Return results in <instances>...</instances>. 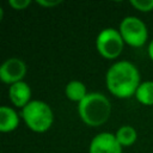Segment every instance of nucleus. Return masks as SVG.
<instances>
[{
	"label": "nucleus",
	"instance_id": "obj_7",
	"mask_svg": "<svg viewBox=\"0 0 153 153\" xmlns=\"http://www.w3.org/2000/svg\"><path fill=\"white\" fill-rule=\"evenodd\" d=\"M88 153H122V146L115 134L103 131L93 136L90 142Z\"/></svg>",
	"mask_w": 153,
	"mask_h": 153
},
{
	"label": "nucleus",
	"instance_id": "obj_16",
	"mask_svg": "<svg viewBox=\"0 0 153 153\" xmlns=\"http://www.w3.org/2000/svg\"><path fill=\"white\" fill-rule=\"evenodd\" d=\"M147 53H148V56H149V59L153 61V39L149 42V44H148V48H147Z\"/></svg>",
	"mask_w": 153,
	"mask_h": 153
},
{
	"label": "nucleus",
	"instance_id": "obj_10",
	"mask_svg": "<svg viewBox=\"0 0 153 153\" xmlns=\"http://www.w3.org/2000/svg\"><path fill=\"white\" fill-rule=\"evenodd\" d=\"M65 93H66L68 99H71L73 102L80 103L87 96L88 92H87L86 86H85V84L82 81H80V80H72V81H69L66 85Z\"/></svg>",
	"mask_w": 153,
	"mask_h": 153
},
{
	"label": "nucleus",
	"instance_id": "obj_8",
	"mask_svg": "<svg viewBox=\"0 0 153 153\" xmlns=\"http://www.w3.org/2000/svg\"><path fill=\"white\" fill-rule=\"evenodd\" d=\"M8 97L16 106L23 109L26 104H29L31 102V88H30L29 84L25 82L24 80L14 82V84L10 85Z\"/></svg>",
	"mask_w": 153,
	"mask_h": 153
},
{
	"label": "nucleus",
	"instance_id": "obj_15",
	"mask_svg": "<svg viewBox=\"0 0 153 153\" xmlns=\"http://www.w3.org/2000/svg\"><path fill=\"white\" fill-rule=\"evenodd\" d=\"M36 2H37L38 5H41V6L53 7V6H56V5L61 4V0H37Z\"/></svg>",
	"mask_w": 153,
	"mask_h": 153
},
{
	"label": "nucleus",
	"instance_id": "obj_12",
	"mask_svg": "<svg viewBox=\"0 0 153 153\" xmlns=\"http://www.w3.org/2000/svg\"><path fill=\"white\" fill-rule=\"evenodd\" d=\"M134 96L141 104L153 105V81L147 80L141 82Z\"/></svg>",
	"mask_w": 153,
	"mask_h": 153
},
{
	"label": "nucleus",
	"instance_id": "obj_2",
	"mask_svg": "<svg viewBox=\"0 0 153 153\" xmlns=\"http://www.w3.org/2000/svg\"><path fill=\"white\" fill-rule=\"evenodd\" d=\"M78 112L82 122L90 127H99L105 123L111 114V103L100 92H88L78 103Z\"/></svg>",
	"mask_w": 153,
	"mask_h": 153
},
{
	"label": "nucleus",
	"instance_id": "obj_14",
	"mask_svg": "<svg viewBox=\"0 0 153 153\" xmlns=\"http://www.w3.org/2000/svg\"><path fill=\"white\" fill-rule=\"evenodd\" d=\"M31 4L30 0H10L8 5L14 10H24Z\"/></svg>",
	"mask_w": 153,
	"mask_h": 153
},
{
	"label": "nucleus",
	"instance_id": "obj_13",
	"mask_svg": "<svg viewBox=\"0 0 153 153\" xmlns=\"http://www.w3.org/2000/svg\"><path fill=\"white\" fill-rule=\"evenodd\" d=\"M130 5L141 12H149L153 10V0H130Z\"/></svg>",
	"mask_w": 153,
	"mask_h": 153
},
{
	"label": "nucleus",
	"instance_id": "obj_11",
	"mask_svg": "<svg viewBox=\"0 0 153 153\" xmlns=\"http://www.w3.org/2000/svg\"><path fill=\"white\" fill-rule=\"evenodd\" d=\"M115 136L122 147H128V146H131L136 141L137 134H136V130L134 129V127L124 124L117 129Z\"/></svg>",
	"mask_w": 153,
	"mask_h": 153
},
{
	"label": "nucleus",
	"instance_id": "obj_6",
	"mask_svg": "<svg viewBox=\"0 0 153 153\" xmlns=\"http://www.w3.org/2000/svg\"><path fill=\"white\" fill-rule=\"evenodd\" d=\"M26 74V65L19 57L6 59L0 67V79L6 84L22 81Z\"/></svg>",
	"mask_w": 153,
	"mask_h": 153
},
{
	"label": "nucleus",
	"instance_id": "obj_5",
	"mask_svg": "<svg viewBox=\"0 0 153 153\" xmlns=\"http://www.w3.org/2000/svg\"><path fill=\"white\" fill-rule=\"evenodd\" d=\"M123 44L124 41L120 31L114 27L103 29L96 38V47L98 53L108 60L117 57L123 50Z\"/></svg>",
	"mask_w": 153,
	"mask_h": 153
},
{
	"label": "nucleus",
	"instance_id": "obj_1",
	"mask_svg": "<svg viewBox=\"0 0 153 153\" xmlns=\"http://www.w3.org/2000/svg\"><path fill=\"white\" fill-rule=\"evenodd\" d=\"M105 82L108 90L118 98H129L135 94L140 82L137 67L130 61H117L106 71Z\"/></svg>",
	"mask_w": 153,
	"mask_h": 153
},
{
	"label": "nucleus",
	"instance_id": "obj_3",
	"mask_svg": "<svg viewBox=\"0 0 153 153\" xmlns=\"http://www.w3.org/2000/svg\"><path fill=\"white\" fill-rule=\"evenodd\" d=\"M22 117L25 124L37 133L48 130L54 121V114L49 104L38 99L31 100L22 109Z\"/></svg>",
	"mask_w": 153,
	"mask_h": 153
},
{
	"label": "nucleus",
	"instance_id": "obj_4",
	"mask_svg": "<svg viewBox=\"0 0 153 153\" xmlns=\"http://www.w3.org/2000/svg\"><path fill=\"white\" fill-rule=\"evenodd\" d=\"M118 31L124 43L131 47H141L148 38V30L146 24L135 16L124 17L120 23Z\"/></svg>",
	"mask_w": 153,
	"mask_h": 153
},
{
	"label": "nucleus",
	"instance_id": "obj_9",
	"mask_svg": "<svg viewBox=\"0 0 153 153\" xmlns=\"http://www.w3.org/2000/svg\"><path fill=\"white\" fill-rule=\"evenodd\" d=\"M18 124L19 116L16 110L7 105H2L0 108V130L4 133L12 131L18 127Z\"/></svg>",
	"mask_w": 153,
	"mask_h": 153
}]
</instances>
